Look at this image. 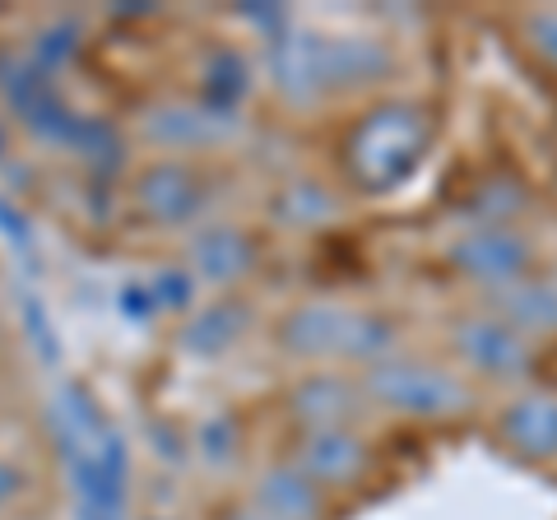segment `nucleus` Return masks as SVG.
<instances>
[{"instance_id": "6ab92c4d", "label": "nucleus", "mask_w": 557, "mask_h": 520, "mask_svg": "<svg viewBox=\"0 0 557 520\" xmlns=\"http://www.w3.org/2000/svg\"><path fill=\"white\" fill-rule=\"evenodd\" d=\"M79 47H84V24L75 14H57V20H47L42 28H33L24 57H28V65H38L42 75L57 79L65 65L79 57Z\"/></svg>"}, {"instance_id": "cd10ccee", "label": "nucleus", "mask_w": 557, "mask_h": 520, "mask_svg": "<svg viewBox=\"0 0 557 520\" xmlns=\"http://www.w3.org/2000/svg\"><path fill=\"white\" fill-rule=\"evenodd\" d=\"M10 520H38V516H10Z\"/></svg>"}, {"instance_id": "423d86ee", "label": "nucleus", "mask_w": 557, "mask_h": 520, "mask_svg": "<svg viewBox=\"0 0 557 520\" xmlns=\"http://www.w3.org/2000/svg\"><path fill=\"white\" fill-rule=\"evenodd\" d=\"M446 265L456 280L474 284L483 293H497L525 274L539 270V251L530 233H520L516 223H469L446 242Z\"/></svg>"}, {"instance_id": "9b49d317", "label": "nucleus", "mask_w": 557, "mask_h": 520, "mask_svg": "<svg viewBox=\"0 0 557 520\" xmlns=\"http://www.w3.org/2000/svg\"><path fill=\"white\" fill-rule=\"evenodd\" d=\"M288 460L317 483V488H348L368 474L372 446L358 428H317V432H293Z\"/></svg>"}, {"instance_id": "0eeeda50", "label": "nucleus", "mask_w": 557, "mask_h": 520, "mask_svg": "<svg viewBox=\"0 0 557 520\" xmlns=\"http://www.w3.org/2000/svg\"><path fill=\"white\" fill-rule=\"evenodd\" d=\"M242 126V112H219L205 98H159L135 116V140L163 159H190V153L228 145Z\"/></svg>"}, {"instance_id": "f3484780", "label": "nucleus", "mask_w": 557, "mask_h": 520, "mask_svg": "<svg viewBox=\"0 0 557 520\" xmlns=\"http://www.w3.org/2000/svg\"><path fill=\"white\" fill-rule=\"evenodd\" d=\"M256 89V65L242 57L237 47H214L209 57L200 61V94L209 108L219 112H242L247 108V98Z\"/></svg>"}, {"instance_id": "393cba45", "label": "nucleus", "mask_w": 557, "mask_h": 520, "mask_svg": "<svg viewBox=\"0 0 557 520\" xmlns=\"http://www.w3.org/2000/svg\"><path fill=\"white\" fill-rule=\"evenodd\" d=\"M214 520H270V516H260L251 502H237V507H228V511H219Z\"/></svg>"}, {"instance_id": "a211bd4d", "label": "nucleus", "mask_w": 557, "mask_h": 520, "mask_svg": "<svg viewBox=\"0 0 557 520\" xmlns=\"http://www.w3.org/2000/svg\"><path fill=\"white\" fill-rule=\"evenodd\" d=\"M190 437V460H200L205 470H233V465L242 460V423L233 419V413H223V409H214V413H205V419L186 432Z\"/></svg>"}, {"instance_id": "f257e3e1", "label": "nucleus", "mask_w": 557, "mask_h": 520, "mask_svg": "<svg viewBox=\"0 0 557 520\" xmlns=\"http://www.w3.org/2000/svg\"><path fill=\"white\" fill-rule=\"evenodd\" d=\"M260 71L284 102L311 108V102L348 98L386 84L395 75V51L372 33H321L288 24L260 51Z\"/></svg>"}, {"instance_id": "dca6fc26", "label": "nucleus", "mask_w": 557, "mask_h": 520, "mask_svg": "<svg viewBox=\"0 0 557 520\" xmlns=\"http://www.w3.org/2000/svg\"><path fill=\"white\" fill-rule=\"evenodd\" d=\"M344 214L339 196L317 177H284L265 196V219L284 233H317Z\"/></svg>"}, {"instance_id": "2eb2a0df", "label": "nucleus", "mask_w": 557, "mask_h": 520, "mask_svg": "<svg viewBox=\"0 0 557 520\" xmlns=\"http://www.w3.org/2000/svg\"><path fill=\"white\" fill-rule=\"evenodd\" d=\"M247 502L270 520H321L325 516V493L293 460L260 465V470L251 474Z\"/></svg>"}, {"instance_id": "20e7f679", "label": "nucleus", "mask_w": 557, "mask_h": 520, "mask_svg": "<svg viewBox=\"0 0 557 520\" xmlns=\"http://www.w3.org/2000/svg\"><path fill=\"white\" fill-rule=\"evenodd\" d=\"M358 386L368 395V409L395 413V419H418V423H442L456 419L474 405V391L456 368H442L418 354H391L358 372Z\"/></svg>"}, {"instance_id": "9d476101", "label": "nucleus", "mask_w": 557, "mask_h": 520, "mask_svg": "<svg viewBox=\"0 0 557 520\" xmlns=\"http://www.w3.org/2000/svg\"><path fill=\"white\" fill-rule=\"evenodd\" d=\"M284 413L298 432H317V428H358L372 409L358 376H348L344 368H307L302 376L288 381Z\"/></svg>"}, {"instance_id": "c85d7f7f", "label": "nucleus", "mask_w": 557, "mask_h": 520, "mask_svg": "<svg viewBox=\"0 0 557 520\" xmlns=\"http://www.w3.org/2000/svg\"><path fill=\"white\" fill-rule=\"evenodd\" d=\"M0 153H5V149H0Z\"/></svg>"}, {"instance_id": "412c9836", "label": "nucleus", "mask_w": 557, "mask_h": 520, "mask_svg": "<svg viewBox=\"0 0 557 520\" xmlns=\"http://www.w3.org/2000/svg\"><path fill=\"white\" fill-rule=\"evenodd\" d=\"M145 442H149V456L163 465V470H182V465L190 460V437H186V428L177 423H168V419H153L145 428Z\"/></svg>"}, {"instance_id": "7ed1b4c3", "label": "nucleus", "mask_w": 557, "mask_h": 520, "mask_svg": "<svg viewBox=\"0 0 557 520\" xmlns=\"http://www.w3.org/2000/svg\"><path fill=\"white\" fill-rule=\"evenodd\" d=\"M432 153V112L409 98H381L344 135V177L362 196L409 186Z\"/></svg>"}, {"instance_id": "a878e982", "label": "nucleus", "mask_w": 557, "mask_h": 520, "mask_svg": "<svg viewBox=\"0 0 557 520\" xmlns=\"http://www.w3.org/2000/svg\"><path fill=\"white\" fill-rule=\"evenodd\" d=\"M79 520H121L112 511H98V507H79Z\"/></svg>"}, {"instance_id": "bb28decb", "label": "nucleus", "mask_w": 557, "mask_h": 520, "mask_svg": "<svg viewBox=\"0 0 557 520\" xmlns=\"http://www.w3.org/2000/svg\"><path fill=\"white\" fill-rule=\"evenodd\" d=\"M139 520H177V516H163V511H149V516H139Z\"/></svg>"}, {"instance_id": "f8f14e48", "label": "nucleus", "mask_w": 557, "mask_h": 520, "mask_svg": "<svg viewBox=\"0 0 557 520\" xmlns=\"http://www.w3.org/2000/svg\"><path fill=\"white\" fill-rule=\"evenodd\" d=\"M493 432L516 460L553 465L557 460V391H539V386L516 391L511 400H502Z\"/></svg>"}, {"instance_id": "5701e85b", "label": "nucleus", "mask_w": 557, "mask_h": 520, "mask_svg": "<svg viewBox=\"0 0 557 520\" xmlns=\"http://www.w3.org/2000/svg\"><path fill=\"white\" fill-rule=\"evenodd\" d=\"M33 488V479L20 460H10V456H0V516H5L10 507H20L24 493Z\"/></svg>"}, {"instance_id": "6e6552de", "label": "nucleus", "mask_w": 557, "mask_h": 520, "mask_svg": "<svg viewBox=\"0 0 557 520\" xmlns=\"http://www.w3.org/2000/svg\"><path fill=\"white\" fill-rule=\"evenodd\" d=\"M446 349L460 362V372L497 381V386H511V381H525L534 372V344L516 335L507 321H497L487 307L460 311L446 325Z\"/></svg>"}, {"instance_id": "1a4fd4ad", "label": "nucleus", "mask_w": 557, "mask_h": 520, "mask_svg": "<svg viewBox=\"0 0 557 520\" xmlns=\"http://www.w3.org/2000/svg\"><path fill=\"white\" fill-rule=\"evenodd\" d=\"M182 265L196 274L200 288L233 293L237 284H247L260 265V242L228 219H205L200 228H190L182 242Z\"/></svg>"}, {"instance_id": "aec40b11", "label": "nucleus", "mask_w": 557, "mask_h": 520, "mask_svg": "<svg viewBox=\"0 0 557 520\" xmlns=\"http://www.w3.org/2000/svg\"><path fill=\"white\" fill-rule=\"evenodd\" d=\"M145 284H149V298H153V311H168V317H190V311L200 307V284H196V274H190L182 260H172V265H159L153 274H145Z\"/></svg>"}, {"instance_id": "ddd939ff", "label": "nucleus", "mask_w": 557, "mask_h": 520, "mask_svg": "<svg viewBox=\"0 0 557 520\" xmlns=\"http://www.w3.org/2000/svg\"><path fill=\"white\" fill-rule=\"evenodd\" d=\"M247 335H251V302L237 298V293H214L190 317L177 321V349L200 362L233 354Z\"/></svg>"}, {"instance_id": "b1692460", "label": "nucleus", "mask_w": 557, "mask_h": 520, "mask_svg": "<svg viewBox=\"0 0 557 520\" xmlns=\"http://www.w3.org/2000/svg\"><path fill=\"white\" fill-rule=\"evenodd\" d=\"M121 317H131V321H153L159 311H153V298H149V284L145 280H131V284H121Z\"/></svg>"}, {"instance_id": "4468645a", "label": "nucleus", "mask_w": 557, "mask_h": 520, "mask_svg": "<svg viewBox=\"0 0 557 520\" xmlns=\"http://www.w3.org/2000/svg\"><path fill=\"white\" fill-rule=\"evenodd\" d=\"M483 307L493 311L497 321H507L516 335H525L530 344L544 335H557V274L534 270L507 288L483 293Z\"/></svg>"}, {"instance_id": "39448f33", "label": "nucleus", "mask_w": 557, "mask_h": 520, "mask_svg": "<svg viewBox=\"0 0 557 520\" xmlns=\"http://www.w3.org/2000/svg\"><path fill=\"white\" fill-rule=\"evenodd\" d=\"M214 200V177L196 163V159H163L149 153L145 163L131 172L126 182V205L145 228L159 233H190L200 228Z\"/></svg>"}, {"instance_id": "f03ea898", "label": "nucleus", "mask_w": 557, "mask_h": 520, "mask_svg": "<svg viewBox=\"0 0 557 520\" xmlns=\"http://www.w3.org/2000/svg\"><path fill=\"white\" fill-rule=\"evenodd\" d=\"M274 349L307 362V368H372V362L399 354V321L386 311L335 302V298H307L293 302L274 325Z\"/></svg>"}, {"instance_id": "4be33fe9", "label": "nucleus", "mask_w": 557, "mask_h": 520, "mask_svg": "<svg viewBox=\"0 0 557 520\" xmlns=\"http://www.w3.org/2000/svg\"><path fill=\"white\" fill-rule=\"evenodd\" d=\"M520 38L544 65L557 71V10H530L520 14Z\"/></svg>"}]
</instances>
